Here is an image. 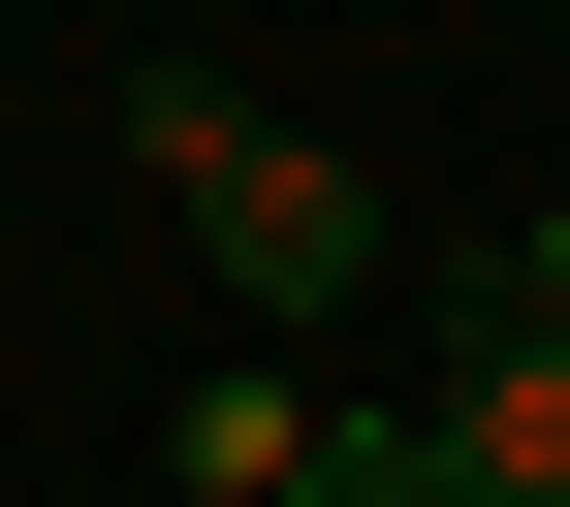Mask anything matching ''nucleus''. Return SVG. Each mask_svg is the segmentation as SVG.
Wrapping results in <instances>:
<instances>
[{"label": "nucleus", "mask_w": 570, "mask_h": 507, "mask_svg": "<svg viewBox=\"0 0 570 507\" xmlns=\"http://www.w3.org/2000/svg\"><path fill=\"white\" fill-rule=\"evenodd\" d=\"M127 159L190 191V254H223L254 318H348V285H381V191H348V159H285L223 64H127Z\"/></svg>", "instance_id": "f257e3e1"}, {"label": "nucleus", "mask_w": 570, "mask_h": 507, "mask_svg": "<svg viewBox=\"0 0 570 507\" xmlns=\"http://www.w3.org/2000/svg\"><path fill=\"white\" fill-rule=\"evenodd\" d=\"M285 507H475V476H444V412H317V476H285Z\"/></svg>", "instance_id": "20e7f679"}, {"label": "nucleus", "mask_w": 570, "mask_h": 507, "mask_svg": "<svg viewBox=\"0 0 570 507\" xmlns=\"http://www.w3.org/2000/svg\"><path fill=\"white\" fill-rule=\"evenodd\" d=\"M475 318H539V349H570V223H539V254H508V285H475Z\"/></svg>", "instance_id": "39448f33"}, {"label": "nucleus", "mask_w": 570, "mask_h": 507, "mask_svg": "<svg viewBox=\"0 0 570 507\" xmlns=\"http://www.w3.org/2000/svg\"><path fill=\"white\" fill-rule=\"evenodd\" d=\"M159 476H190V507H285V476H317V381H190Z\"/></svg>", "instance_id": "7ed1b4c3"}, {"label": "nucleus", "mask_w": 570, "mask_h": 507, "mask_svg": "<svg viewBox=\"0 0 570 507\" xmlns=\"http://www.w3.org/2000/svg\"><path fill=\"white\" fill-rule=\"evenodd\" d=\"M444 476H475V507H570V349H539V318L444 349Z\"/></svg>", "instance_id": "f03ea898"}]
</instances>
